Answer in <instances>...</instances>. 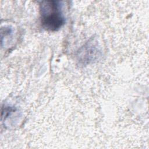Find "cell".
<instances>
[{"mask_svg": "<svg viewBox=\"0 0 149 149\" xmlns=\"http://www.w3.org/2000/svg\"><path fill=\"white\" fill-rule=\"evenodd\" d=\"M40 15L44 29L51 31L59 30L65 23L61 1L47 0L40 3Z\"/></svg>", "mask_w": 149, "mask_h": 149, "instance_id": "cell-1", "label": "cell"}]
</instances>
